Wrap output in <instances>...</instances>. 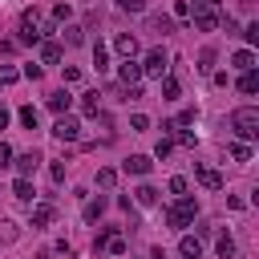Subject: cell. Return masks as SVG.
<instances>
[{"label": "cell", "mask_w": 259, "mask_h": 259, "mask_svg": "<svg viewBox=\"0 0 259 259\" xmlns=\"http://www.w3.org/2000/svg\"><path fill=\"white\" fill-rule=\"evenodd\" d=\"M170 150H174V142H170V138H162V142H158V146H154V154H158V158H166V154H170Z\"/></svg>", "instance_id": "38"}, {"label": "cell", "mask_w": 259, "mask_h": 259, "mask_svg": "<svg viewBox=\"0 0 259 259\" xmlns=\"http://www.w3.org/2000/svg\"><path fill=\"white\" fill-rule=\"evenodd\" d=\"M170 194H186V178L174 174V178H170Z\"/></svg>", "instance_id": "39"}, {"label": "cell", "mask_w": 259, "mask_h": 259, "mask_svg": "<svg viewBox=\"0 0 259 259\" xmlns=\"http://www.w3.org/2000/svg\"><path fill=\"white\" fill-rule=\"evenodd\" d=\"M166 49H150L146 61H142V77H166Z\"/></svg>", "instance_id": "5"}, {"label": "cell", "mask_w": 259, "mask_h": 259, "mask_svg": "<svg viewBox=\"0 0 259 259\" xmlns=\"http://www.w3.org/2000/svg\"><path fill=\"white\" fill-rule=\"evenodd\" d=\"M12 158H16L12 166H16V174H20V178H32V174H36V166L45 162L36 150H28V154H12Z\"/></svg>", "instance_id": "6"}, {"label": "cell", "mask_w": 259, "mask_h": 259, "mask_svg": "<svg viewBox=\"0 0 259 259\" xmlns=\"http://www.w3.org/2000/svg\"><path fill=\"white\" fill-rule=\"evenodd\" d=\"M214 247H219V259H235V239H231V235H219Z\"/></svg>", "instance_id": "25"}, {"label": "cell", "mask_w": 259, "mask_h": 259, "mask_svg": "<svg viewBox=\"0 0 259 259\" xmlns=\"http://www.w3.org/2000/svg\"><path fill=\"white\" fill-rule=\"evenodd\" d=\"M150 28L166 36V32H174V20H170V16H150Z\"/></svg>", "instance_id": "26"}, {"label": "cell", "mask_w": 259, "mask_h": 259, "mask_svg": "<svg viewBox=\"0 0 259 259\" xmlns=\"http://www.w3.org/2000/svg\"><path fill=\"white\" fill-rule=\"evenodd\" d=\"M4 125H8V109H0V130H4Z\"/></svg>", "instance_id": "43"}, {"label": "cell", "mask_w": 259, "mask_h": 259, "mask_svg": "<svg viewBox=\"0 0 259 259\" xmlns=\"http://www.w3.org/2000/svg\"><path fill=\"white\" fill-rule=\"evenodd\" d=\"M134 202H138V206H154V202H158V190H154V186H138V190H134Z\"/></svg>", "instance_id": "19"}, {"label": "cell", "mask_w": 259, "mask_h": 259, "mask_svg": "<svg viewBox=\"0 0 259 259\" xmlns=\"http://www.w3.org/2000/svg\"><path fill=\"white\" fill-rule=\"evenodd\" d=\"M53 138H57V142H81V121L69 117V113H57V121H53Z\"/></svg>", "instance_id": "3"}, {"label": "cell", "mask_w": 259, "mask_h": 259, "mask_svg": "<svg viewBox=\"0 0 259 259\" xmlns=\"http://www.w3.org/2000/svg\"><path fill=\"white\" fill-rule=\"evenodd\" d=\"M210 65H214V49H202V53H198V69L210 73Z\"/></svg>", "instance_id": "32"}, {"label": "cell", "mask_w": 259, "mask_h": 259, "mask_svg": "<svg viewBox=\"0 0 259 259\" xmlns=\"http://www.w3.org/2000/svg\"><path fill=\"white\" fill-rule=\"evenodd\" d=\"M69 16H73L69 4H57V8H53V20H69Z\"/></svg>", "instance_id": "37"}, {"label": "cell", "mask_w": 259, "mask_h": 259, "mask_svg": "<svg viewBox=\"0 0 259 259\" xmlns=\"http://www.w3.org/2000/svg\"><path fill=\"white\" fill-rule=\"evenodd\" d=\"M130 130H138V134L150 130V117H146V113H134V117H130Z\"/></svg>", "instance_id": "35"}, {"label": "cell", "mask_w": 259, "mask_h": 259, "mask_svg": "<svg viewBox=\"0 0 259 259\" xmlns=\"http://www.w3.org/2000/svg\"><path fill=\"white\" fill-rule=\"evenodd\" d=\"M16 77H20V73H16L12 65H0V85H16Z\"/></svg>", "instance_id": "33"}, {"label": "cell", "mask_w": 259, "mask_h": 259, "mask_svg": "<svg viewBox=\"0 0 259 259\" xmlns=\"http://www.w3.org/2000/svg\"><path fill=\"white\" fill-rule=\"evenodd\" d=\"M194 178H198L206 190H223V174H219V170H210V166H194Z\"/></svg>", "instance_id": "8"}, {"label": "cell", "mask_w": 259, "mask_h": 259, "mask_svg": "<svg viewBox=\"0 0 259 259\" xmlns=\"http://www.w3.org/2000/svg\"><path fill=\"white\" fill-rule=\"evenodd\" d=\"M36 259H53V255H49V251H45V255H36Z\"/></svg>", "instance_id": "44"}, {"label": "cell", "mask_w": 259, "mask_h": 259, "mask_svg": "<svg viewBox=\"0 0 259 259\" xmlns=\"http://www.w3.org/2000/svg\"><path fill=\"white\" fill-rule=\"evenodd\" d=\"M113 49H117V53H121V57H134V53H138V40H134V36H130V32H121V36H117V40H113Z\"/></svg>", "instance_id": "17"}, {"label": "cell", "mask_w": 259, "mask_h": 259, "mask_svg": "<svg viewBox=\"0 0 259 259\" xmlns=\"http://www.w3.org/2000/svg\"><path fill=\"white\" fill-rule=\"evenodd\" d=\"M69 105H73V97H69L65 89H53V93H49V109H53V113H69Z\"/></svg>", "instance_id": "12"}, {"label": "cell", "mask_w": 259, "mask_h": 259, "mask_svg": "<svg viewBox=\"0 0 259 259\" xmlns=\"http://www.w3.org/2000/svg\"><path fill=\"white\" fill-rule=\"evenodd\" d=\"M150 166H154V162H150L146 154H130V158L121 162V170H125V174H150Z\"/></svg>", "instance_id": "9"}, {"label": "cell", "mask_w": 259, "mask_h": 259, "mask_svg": "<svg viewBox=\"0 0 259 259\" xmlns=\"http://www.w3.org/2000/svg\"><path fill=\"white\" fill-rule=\"evenodd\" d=\"M40 61H45V65H57V61H61V45H57V40H40Z\"/></svg>", "instance_id": "15"}, {"label": "cell", "mask_w": 259, "mask_h": 259, "mask_svg": "<svg viewBox=\"0 0 259 259\" xmlns=\"http://www.w3.org/2000/svg\"><path fill=\"white\" fill-rule=\"evenodd\" d=\"M36 121H40V113H36L32 105H24V109H20V125H24V130H36Z\"/></svg>", "instance_id": "27"}, {"label": "cell", "mask_w": 259, "mask_h": 259, "mask_svg": "<svg viewBox=\"0 0 259 259\" xmlns=\"http://www.w3.org/2000/svg\"><path fill=\"white\" fill-rule=\"evenodd\" d=\"M194 214H198V202H194L190 194H178V202L166 210V223H170L174 231H186V227L194 223Z\"/></svg>", "instance_id": "2"}, {"label": "cell", "mask_w": 259, "mask_h": 259, "mask_svg": "<svg viewBox=\"0 0 259 259\" xmlns=\"http://www.w3.org/2000/svg\"><path fill=\"white\" fill-rule=\"evenodd\" d=\"M178 255H182V259H198V255H202V239H198V235H182Z\"/></svg>", "instance_id": "10"}, {"label": "cell", "mask_w": 259, "mask_h": 259, "mask_svg": "<svg viewBox=\"0 0 259 259\" xmlns=\"http://www.w3.org/2000/svg\"><path fill=\"white\" fill-rule=\"evenodd\" d=\"M4 166H12V146H8V142H0V170H4Z\"/></svg>", "instance_id": "36"}, {"label": "cell", "mask_w": 259, "mask_h": 259, "mask_svg": "<svg viewBox=\"0 0 259 259\" xmlns=\"http://www.w3.org/2000/svg\"><path fill=\"white\" fill-rule=\"evenodd\" d=\"M231 158L235 162H251V142H231Z\"/></svg>", "instance_id": "24"}, {"label": "cell", "mask_w": 259, "mask_h": 259, "mask_svg": "<svg viewBox=\"0 0 259 259\" xmlns=\"http://www.w3.org/2000/svg\"><path fill=\"white\" fill-rule=\"evenodd\" d=\"M174 16H178V20H186V16H190V4H186V0H178V4H174Z\"/></svg>", "instance_id": "40"}, {"label": "cell", "mask_w": 259, "mask_h": 259, "mask_svg": "<svg viewBox=\"0 0 259 259\" xmlns=\"http://www.w3.org/2000/svg\"><path fill=\"white\" fill-rule=\"evenodd\" d=\"M117 77H121V85H142V65L134 57H125L121 69H117Z\"/></svg>", "instance_id": "7"}, {"label": "cell", "mask_w": 259, "mask_h": 259, "mask_svg": "<svg viewBox=\"0 0 259 259\" xmlns=\"http://www.w3.org/2000/svg\"><path fill=\"white\" fill-rule=\"evenodd\" d=\"M16 235H20V231H16V223H12V219H0V243H12Z\"/></svg>", "instance_id": "28"}, {"label": "cell", "mask_w": 259, "mask_h": 259, "mask_svg": "<svg viewBox=\"0 0 259 259\" xmlns=\"http://www.w3.org/2000/svg\"><path fill=\"white\" fill-rule=\"evenodd\" d=\"M243 36H247V45H259V20H251V24L243 28Z\"/></svg>", "instance_id": "34"}, {"label": "cell", "mask_w": 259, "mask_h": 259, "mask_svg": "<svg viewBox=\"0 0 259 259\" xmlns=\"http://www.w3.org/2000/svg\"><path fill=\"white\" fill-rule=\"evenodd\" d=\"M231 65H235L239 73H243V69H255V53H251V49H239V53L231 57Z\"/></svg>", "instance_id": "18"}, {"label": "cell", "mask_w": 259, "mask_h": 259, "mask_svg": "<svg viewBox=\"0 0 259 259\" xmlns=\"http://www.w3.org/2000/svg\"><path fill=\"white\" fill-rule=\"evenodd\" d=\"M101 214H105V198L97 194V198H89V202H85V219H89V223H97Z\"/></svg>", "instance_id": "20"}, {"label": "cell", "mask_w": 259, "mask_h": 259, "mask_svg": "<svg viewBox=\"0 0 259 259\" xmlns=\"http://www.w3.org/2000/svg\"><path fill=\"white\" fill-rule=\"evenodd\" d=\"M40 73H45L40 65H24V77H28V81H40Z\"/></svg>", "instance_id": "41"}, {"label": "cell", "mask_w": 259, "mask_h": 259, "mask_svg": "<svg viewBox=\"0 0 259 259\" xmlns=\"http://www.w3.org/2000/svg\"><path fill=\"white\" fill-rule=\"evenodd\" d=\"M174 130H178V125H174ZM178 146H194V134H190V130H178Z\"/></svg>", "instance_id": "42"}, {"label": "cell", "mask_w": 259, "mask_h": 259, "mask_svg": "<svg viewBox=\"0 0 259 259\" xmlns=\"http://www.w3.org/2000/svg\"><path fill=\"white\" fill-rule=\"evenodd\" d=\"M97 186H101V190H113V186H117V170L101 166V170H97Z\"/></svg>", "instance_id": "23"}, {"label": "cell", "mask_w": 259, "mask_h": 259, "mask_svg": "<svg viewBox=\"0 0 259 259\" xmlns=\"http://www.w3.org/2000/svg\"><path fill=\"white\" fill-rule=\"evenodd\" d=\"M231 130H235L239 142H255V138H259V109H255V105L235 109V113H231Z\"/></svg>", "instance_id": "1"}, {"label": "cell", "mask_w": 259, "mask_h": 259, "mask_svg": "<svg viewBox=\"0 0 259 259\" xmlns=\"http://www.w3.org/2000/svg\"><path fill=\"white\" fill-rule=\"evenodd\" d=\"M93 65H97V73H105V69H109V49H105L101 40L93 45Z\"/></svg>", "instance_id": "21"}, {"label": "cell", "mask_w": 259, "mask_h": 259, "mask_svg": "<svg viewBox=\"0 0 259 259\" xmlns=\"http://www.w3.org/2000/svg\"><path fill=\"white\" fill-rule=\"evenodd\" d=\"M32 194H36V190H32V182H28V178H16V182H12V198L32 202Z\"/></svg>", "instance_id": "16"}, {"label": "cell", "mask_w": 259, "mask_h": 259, "mask_svg": "<svg viewBox=\"0 0 259 259\" xmlns=\"http://www.w3.org/2000/svg\"><path fill=\"white\" fill-rule=\"evenodd\" d=\"M45 36H40V16H36V8H28L24 16H20V45H40Z\"/></svg>", "instance_id": "4"}, {"label": "cell", "mask_w": 259, "mask_h": 259, "mask_svg": "<svg viewBox=\"0 0 259 259\" xmlns=\"http://www.w3.org/2000/svg\"><path fill=\"white\" fill-rule=\"evenodd\" d=\"M81 113H89V117L101 113V93H97V89H89V93L81 97Z\"/></svg>", "instance_id": "14"}, {"label": "cell", "mask_w": 259, "mask_h": 259, "mask_svg": "<svg viewBox=\"0 0 259 259\" xmlns=\"http://www.w3.org/2000/svg\"><path fill=\"white\" fill-rule=\"evenodd\" d=\"M65 40H69V45H81V40H85V28H81V24H69V28H65Z\"/></svg>", "instance_id": "31"}, {"label": "cell", "mask_w": 259, "mask_h": 259, "mask_svg": "<svg viewBox=\"0 0 259 259\" xmlns=\"http://www.w3.org/2000/svg\"><path fill=\"white\" fill-rule=\"evenodd\" d=\"M190 12H223V0H194Z\"/></svg>", "instance_id": "29"}, {"label": "cell", "mask_w": 259, "mask_h": 259, "mask_svg": "<svg viewBox=\"0 0 259 259\" xmlns=\"http://www.w3.org/2000/svg\"><path fill=\"white\" fill-rule=\"evenodd\" d=\"M53 214H57V210H53V202H36V206H32V227H49V223H53Z\"/></svg>", "instance_id": "13"}, {"label": "cell", "mask_w": 259, "mask_h": 259, "mask_svg": "<svg viewBox=\"0 0 259 259\" xmlns=\"http://www.w3.org/2000/svg\"><path fill=\"white\" fill-rule=\"evenodd\" d=\"M117 8H121V12H134V16H142V12H146V0H117Z\"/></svg>", "instance_id": "30"}, {"label": "cell", "mask_w": 259, "mask_h": 259, "mask_svg": "<svg viewBox=\"0 0 259 259\" xmlns=\"http://www.w3.org/2000/svg\"><path fill=\"white\" fill-rule=\"evenodd\" d=\"M239 93H247V97L259 93V73H255V69H243V73H239Z\"/></svg>", "instance_id": "11"}, {"label": "cell", "mask_w": 259, "mask_h": 259, "mask_svg": "<svg viewBox=\"0 0 259 259\" xmlns=\"http://www.w3.org/2000/svg\"><path fill=\"white\" fill-rule=\"evenodd\" d=\"M178 93H182L178 77H162V97H166V101H178Z\"/></svg>", "instance_id": "22"}]
</instances>
